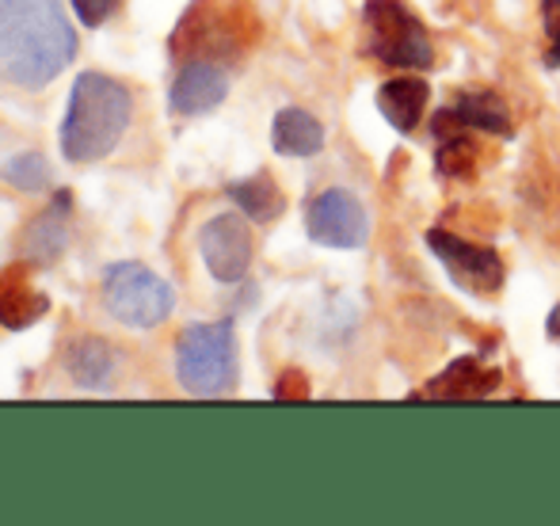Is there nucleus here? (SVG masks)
<instances>
[{
    "label": "nucleus",
    "instance_id": "obj_1",
    "mask_svg": "<svg viewBox=\"0 0 560 526\" xmlns=\"http://www.w3.org/2000/svg\"><path fill=\"white\" fill-rule=\"evenodd\" d=\"M77 58V31L58 0H0V81L46 89Z\"/></svg>",
    "mask_w": 560,
    "mask_h": 526
},
{
    "label": "nucleus",
    "instance_id": "obj_2",
    "mask_svg": "<svg viewBox=\"0 0 560 526\" xmlns=\"http://www.w3.org/2000/svg\"><path fill=\"white\" fill-rule=\"evenodd\" d=\"M133 115V96L122 81L104 73H81L69 92V112L61 122V153L73 164H89L115 153Z\"/></svg>",
    "mask_w": 560,
    "mask_h": 526
},
{
    "label": "nucleus",
    "instance_id": "obj_3",
    "mask_svg": "<svg viewBox=\"0 0 560 526\" xmlns=\"http://www.w3.org/2000/svg\"><path fill=\"white\" fill-rule=\"evenodd\" d=\"M179 386L195 397H222L236 382V336L233 320L187 325L176 340Z\"/></svg>",
    "mask_w": 560,
    "mask_h": 526
},
{
    "label": "nucleus",
    "instance_id": "obj_4",
    "mask_svg": "<svg viewBox=\"0 0 560 526\" xmlns=\"http://www.w3.org/2000/svg\"><path fill=\"white\" fill-rule=\"evenodd\" d=\"M104 309L126 328H156L176 309V290L145 264H112L100 282Z\"/></svg>",
    "mask_w": 560,
    "mask_h": 526
},
{
    "label": "nucleus",
    "instance_id": "obj_5",
    "mask_svg": "<svg viewBox=\"0 0 560 526\" xmlns=\"http://www.w3.org/2000/svg\"><path fill=\"white\" fill-rule=\"evenodd\" d=\"M366 27L370 50H374L377 61L397 69L431 66L428 27L416 20L405 0H366Z\"/></svg>",
    "mask_w": 560,
    "mask_h": 526
},
{
    "label": "nucleus",
    "instance_id": "obj_6",
    "mask_svg": "<svg viewBox=\"0 0 560 526\" xmlns=\"http://www.w3.org/2000/svg\"><path fill=\"white\" fill-rule=\"evenodd\" d=\"M305 230L325 248H362L370 237L366 207L343 187L317 195L305 210Z\"/></svg>",
    "mask_w": 560,
    "mask_h": 526
},
{
    "label": "nucleus",
    "instance_id": "obj_7",
    "mask_svg": "<svg viewBox=\"0 0 560 526\" xmlns=\"http://www.w3.org/2000/svg\"><path fill=\"white\" fill-rule=\"evenodd\" d=\"M428 248L450 271V279H454L462 290H469V294H495V290L503 287V264L492 248L462 241L446 230H431Z\"/></svg>",
    "mask_w": 560,
    "mask_h": 526
},
{
    "label": "nucleus",
    "instance_id": "obj_8",
    "mask_svg": "<svg viewBox=\"0 0 560 526\" xmlns=\"http://www.w3.org/2000/svg\"><path fill=\"white\" fill-rule=\"evenodd\" d=\"M202 260H207L210 274L225 287L241 282L248 274L252 264V230L244 222V214H218L214 222H207L199 237Z\"/></svg>",
    "mask_w": 560,
    "mask_h": 526
},
{
    "label": "nucleus",
    "instance_id": "obj_9",
    "mask_svg": "<svg viewBox=\"0 0 560 526\" xmlns=\"http://www.w3.org/2000/svg\"><path fill=\"white\" fill-rule=\"evenodd\" d=\"M229 96V73L218 61L210 58H191L184 61L176 84H172V115H207L214 107H222V100Z\"/></svg>",
    "mask_w": 560,
    "mask_h": 526
},
{
    "label": "nucleus",
    "instance_id": "obj_10",
    "mask_svg": "<svg viewBox=\"0 0 560 526\" xmlns=\"http://www.w3.org/2000/svg\"><path fill=\"white\" fill-rule=\"evenodd\" d=\"M46 309H50V297L31 287L27 264H12L0 271V325L8 332H23V328L38 325Z\"/></svg>",
    "mask_w": 560,
    "mask_h": 526
},
{
    "label": "nucleus",
    "instance_id": "obj_11",
    "mask_svg": "<svg viewBox=\"0 0 560 526\" xmlns=\"http://www.w3.org/2000/svg\"><path fill=\"white\" fill-rule=\"evenodd\" d=\"M69 191H58L54 202L35 218V222L23 230V253H27L31 264L46 267V264H58L69 248Z\"/></svg>",
    "mask_w": 560,
    "mask_h": 526
},
{
    "label": "nucleus",
    "instance_id": "obj_12",
    "mask_svg": "<svg viewBox=\"0 0 560 526\" xmlns=\"http://www.w3.org/2000/svg\"><path fill=\"white\" fill-rule=\"evenodd\" d=\"M428 96H431L428 81H420V77H397V81H385L377 89V112L400 133H408L416 130V122L428 112Z\"/></svg>",
    "mask_w": 560,
    "mask_h": 526
},
{
    "label": "nucleus",
    "instance_id": "obj_13",
    "mask_svg": "<svg viewBox=\"0 0 560 526\" xmlns=\"http://www.w3.org/2000/svg\"><path fill=\"white\" fill-rule=\"evenodd\" d=\"M66 371L77 386L84 389H104L115 374V351L100 336H77L66 348Z\"/></svg>",
    "mask_w": 560,
    "mask_h": 526
},
{
    "label": "nucleus",
    "instance_id": "obj_14",
    "mask_svg": "<svg viewBox=\"0 0 560 526\" xmlns=\"http://www.w3.org/2000/svg\"><path fill=\"white\" fill-rule=\"evenodd\" d=\"M271 145L282 156H313L325 149V127L310 112H302V107H287V112L275 115Z\"/></svg>",
    "mask_w": 560,
    "mask_h": 526
},
{
    "label": "nucleus",
    "instance_id": "obj_15",
    "mask_svg": "<svg viewBox=\"0 0 560 526\" xmlns=\"http://www.w3.org/2000/svg\"><path fill=\"white\" fill-rule=\"evenodd\" d=\"M225 195L236 202V210H241L244 218H252V222H275V218L282 214V191L275 187L271 176H248V179H233V184L225 187Z\"/></svg>",
    "mask_w": 560,
    "mask_h": 526
},
{
    "label": "nucleus",
    "instance_id": "obj_16",
    "mask_svg": "<svg viewBox=\"0 0 560 526\" xmlns=\"http://www.w3.org/2000/svg\"><path fill=\"white\" fill-rule=\"evenodd\" d=\"M450 115H454L462 127L511 138V112L495 92H469V96H462L454 107H450Z\"/></svg>",
    "mask_w": 560,
    "mask_h": 526
},
{
    "label": "nucleus",
    "instance_id": "obj_17",
    "mask_svg": "<svg viewBox=\"0 0 560 526\" xmlns=\"http://www.w3.org/2000/svg\"><path fill=\"white\" fill-rule=\"evenodd\" d=\"M500 382V371H480L477 359H462L454 363L443 378H435L428 386L431 397H485L488 389Z\"/></svg>",
    "mask_w": 560,
    "mask_h": 526
},
{
    "label": "nucleus",
    "instance_id": "obj_18",
    "mask_svg": "<svg viewBox=\"0 0 560 526\" xmlns=\"http://www.w3.org/2000/svg\"><path fill=\"white\" fill-rule=\"evenodd\" d=\"M4 179L20 191H46L50 187V164L43 153H20L4 164Z\"/></svg>",
    "mask_w": 560,
    "mask_h": 526
},
{
    "label": "nucleus",
    "instance_id": "obj_19",
    "mask_svg": "<svg viewBox=\"0 0 560 526\" xmlns=\"http://www.w3.org/2000/svg\"><path fill=\"white\" fill-rule=\"evenodd\" d=\"M469 156H472V145H465V138L443 133V149H439V168H443L446 176H454V172L469 168Z\"/></svg>",
    "mask_w": 560,
    "mask_h": 526
},
{
    "label": "nucleus",
    "instance_id": "obj_20",
    "mask_svg": "<svg viewBox=\"0 0 560 526\" xmlns=\"http://www.w3.org/2000/svg\"><path fill=\"white\" fill-rule=\"evenodd\" d=\"M541 23H546V35H549L546 66L560 69V0H541Z\"/></svg>",
    "mask_w": 560,
    "mask_h": 526
},
{
    "label": "nucleus",
    "instance_id": "obj_21",
    "mask_svg": "<svg viewBox=\"0 0 560 526\" xmlns=\"http://www.w3.org/2000/svg\"><path fill=\"white\" fill-rule=\"evenodd\" d=\"M118 4H122V0H73V12L84 27H104L118 12Z\"/></svg>",
    "mask_w": 560,
    "mask_h": 526
},
{
    "label": "nucleus",
    "instance_id": "obj_22",
    "mask_svg": "<svg viewBox=\"0 0 560 526\" xmlns=\"http://www.w3.org/2000/svg\"><path fill=\"white\" fill-rule=\"evenodd\" d=\"M302 394H305V389H302V378H298V374H290V378L275 389V397H302Z\"/></svg>",
    "mask_w": 560,
    "mask_h": 526
},
{
    "label": "nucleus",
    "instance_id": "obj_23",
    "mask_svg": "<svg viewBox=\"0 0 560 526\" xmlns=\"http://www.w3.org/2000/svg\"><path fill=\"white\" fill-rule=\"evenodd\" d=\"M549 336H557V340H560V305L549 313Z\"/></svg>",
    "mask_w": 560,
    "mask_h": 526
}]
</instances>
